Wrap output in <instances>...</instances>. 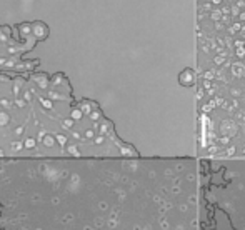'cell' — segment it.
I'll return each mask as SVG.
<instances>
[{"label":"cell","instance_id":"obj_1","mask_svg":"<svg viewBox=\"0 0 245 230\" xmlns=\"http://www.w3.org/2000/svg\"><path fill=\"white\" fill-rule=\"evenodd\" d=\"M179 80H180V83L182 85H185V87H190V85H194L195 83V72L192 69H185L182 73L179 75Z\"/></svg>","mask_w":245,"mask_h":230},{"label":"cell","instance_id":"obj_2","mask_svg":"<svg viewBox=\"0 0 245 230\" xmlns=\"http://www.w3.org/2000/svg\"><path fill=\"white\" fill-rule=\"evenodd\" d=\"M212 3H215V5H218V3H222V0H212Z\"/></svg>","mask_w":245,"mask_h":230}]
</instances>
